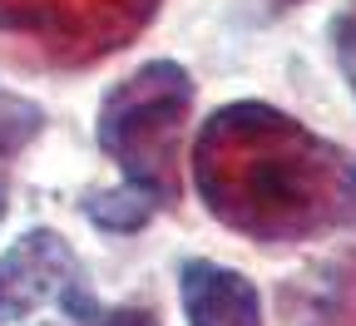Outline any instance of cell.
Listing matches in <instances>:
<instances>
[{"label": "cell", "mask_w": 356, "mask_h": 326, "mask_svg": "<svg viewBox=\"0 0 356 326\" xmlns=\"http://www.w3.org/2000/svg\"><path fill=\"white\" fill-rule=\"evenodd\" d=\"M203 208L252 243H312L356 227V154L273 104H222L193 144Z\"/></svg>", "instance_id": "cell-1"}, {"label": "cell", "mask_w": 356, "mask_h": 326, "mask_svg": "<svg viewBox=\"0 0 356 326\" xmlns=\"http://www.w3.org/2000/svg\"><path fill=\"white\" fill-rule=\"evenodd\" d=\"M193 109V79L173 60H149L119 79L99 104V149L119 163L139 203L173 208L184 193V129Z\"/></svg>", "instance_id": "cell-2"}, {"label": "cell", "mask_w": 356, "mask_h": 326, "mask_svg": "<svg viewBox=\"0 0 356 326\" xmlns=\"http://www.w3.org/2000/svg\"><path fill=\"white\" fill-rule=\"evenodd\" d=\"M159 0H0V40L35 65L89 70L139 40Z\"/></svg>", "instance_id": "cell-3"}, {"label": "cell", "mask_w": 356, "mask_h": 326, "mask_svg": "<svg viewBox=\"0 0 356 326\" xmlns=\"http://www.w3.org/2000/svg\"><path fill=\"white\" fill-rule=\"evenodd\" d=\"M40 307H60L79 326L99 316L89 277L55 227H30L20 243L0 252V326L25 321Z\"/></svg>", "instance_id": "cell-4"}, {"label": "cell", "mask_w": 356, "mask_h": 326, "mask_svg": "<svg viewBox=\"0 0 356 326\" xmlns=\"http://www.w3.org/2000/svg\"><path fill=\"white\" fill-rule=\"evenodd\" d=\"M178 297H184L188 326H262V297L233 267H218L203 257L184 262Z\"/></svg>", "instance_id": "cell-5"}, {"label": "cell", "mask_w": 356, "mask_h": 326, "mask_svg": "<svg viewBox=\"0 0 356 326\" xmlns=\"http://www.w3.org/2000/svg\"><path fill=\"white\" fill-rule=\"evenodd\" d=\"M292 311L302 326H356V247L302 277L292 287Z\"/></svg>", "instance_id": "cell-6"}, {"label": "cell", "mask_w": 356, "mask_h": 326, "mask_svg": "<svg viewBox=\"0 0 356 326\" xmlns=\"http://www.w3.org/2000/svg\"><path fill=\"white\" fill-rule=\"evenodd\" d=\"M40 129H44V109L30 104L25 95H15V89L0 84V168H6Z\"/></svg>", "instance_id": "cell-7"}, {"label": "cell", "mask_w": 356, "mask_h": 326, "mask_svg": "<svg viewBox=\"0 0 356 326\" xmlns=\"http://www.w3.org/2000/svg\"><path fill=\"white\" fill-rule=\"evenodd\" d=\"M332 50H337V65L351 79V95H356V15H337L332 20Z\"/></svg>", "instance_id": "cell-8"}, {"label": "cell", "mask_w": 356, "mask_h": 326, "mask_svg": "<svg viewBox=\"0 0 356 326\" xmlns=\"http://www.w3.org/2000/svg\"><path fill=\"white\" fill-rule=\"evenodd\" d=\"M89 326H159V316L149 307H99V316L89 321Z\"/></svg>", "instance_id": "cell-9"}]
</instances>
